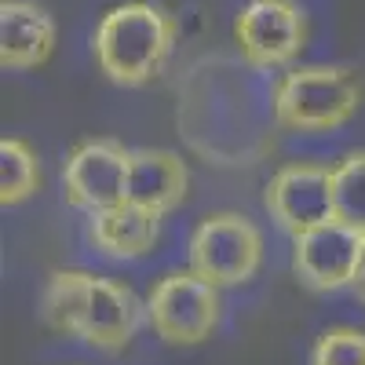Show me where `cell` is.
<instances>
[{"mask_svg":"<svg viewBox=\"0 0 365 365\" xmlns=\"http://www.w3.org/2000/svg\"><path fill=\"white\" fill-rule=\"evenodd\" d=\"M179 26L175 19L146 0L110 8L96 26V63L99 70L120 88L150 84L172 58Z\"/></svg>","mask_w":365,"mask_h":365,"instance_id":"obj_1","label":"cell"},{"mask_svg":"<svg viewBox=\"0 0 365 365\" xmlns=\"http://www.w3.org/2000/svg\"><path fill=\"white\" fill-rule=\"evenodd\" d=\"M358 106L361 88L347 66H299L274 88V120L289 132H336Z\"/></svg>","mask_w":365,"mask_h":365,"instance_id":"obj_2","label":"cell"},{"mask_svg":"<svg viewBox=\"0 0 365 365\" xmlns=\"http://www.w3.org/2000/svg\"><path fill=\"white\" fill-rule=\"evenodd\" d=\"M220 289L194 270H172L146 296V322L172 347H197L220 325Z\"/></svg>","mask_w":365,"mask_h":365,"instance_id":"obj_3","label":"cell"},{"mask_svg":"<svg viewBox=\"0 0 365 365\" xmlns=\"http://www.w3.org/2000/svg\"><path fill=\"white\" fill-rule=\"evenodd\" d=\"M190 270L216 289H234L256 278L263 259V234L241 212H216L190 234Z\"/></svg>","mask_w":365,"mask_h":365,"instance_id":"obj_4","label":"cell"},{"mask_svg":"<svg viewBox=\"0 0 365 365\" xmlns=\"http://www.w3.org/2000/svg\"><path fill=\"white\" fill-rule=\"evenodd\" d=\"M365 259V234L344 220H329L292 237V270L311 292L354 289Z\"/></svg>","mask_w":365,"mask_h":365,"instance_id":"obj_5","label":"cell"},{"mask_svg":"<svg viewBox=\"0 0 365 365\" xmlns=\"http://www.w3.org/2000/svg\"><path fill=\"white\" fill-rule=\"evenodd\" d=\"M237 48L256 70H282L307 48V19L289 0H252L234 22Z\"/></svg>","mask_w":365,"mask_h":365,"instance_id":"obj_6","label":"cell"},{"mask_svg":"<svg viewBox=\"0 0 365 365\" xmlns=\"http://www.w3.org/2000/svg\"><path fill=\"white\" fill-rule=\"evenodd\" d=\"M128 175H132V150L113 139H88L66 158L63 187L66 201L81 212H103L128 201Z\"/></svg>","mask_w":365,"mask_h":365,"instance_id":"obj_7","label":"cell"},{"mask_svg":"<svg viewBox=\"0 0 365 365\" xmlns=\"http://www.w3.org/2000/svg\"><path fill=\"white\" fill-rule=\"evenodd\" d=\"M263 205L270 220L285 234H303L336 220V201H332V168L322 165H285L270 175Z\"/></svg>","mask_w":365,"mask_h":365,"instance_id":"obj_8","label":"cell"},{"mask_svg":"<svg viewBox=\"0 0 365 365\" xmlns=\"http://www.w3.org/2000/svg\"><path fill=\"white\" fill-rule=\"evenodd\" d=\"M143 311H146V303H139V296L128 285L96 278L91 282V292H88V307H84L77 336L99 351L117 354L132 344L135 329L143 322Z\"/></svg>","mask_w":365,"mask_h":365,"instance_id":"obj_9","label":"cell"},{"mask_svg":"<svg viewBox=\"0 0 365 365\" xmlns=\"http://www.w3.org/2000/svg\"><path fill=\"white\" fill-rule=\"evenodd\" d=\"M55 19L29 0L0 4V66L4 70H37L55 51Z\"/></svg>","mask_w":365,"mask_h":365,"instance_id":"obj_10","label":"cell"},{"mask_svg":"<svg viewBox=\"0 0 365 365\" xmlns=\"http://www.w3.org/2000/svg\"><path fill=\"white\" fill-rule=\"evenodd\" d=\"M161 237V216L135 201H120L113 208L91 212L88 220V241L96 252L110 259H139L158 245Z\"/></svg>","mask_w":365,"mask_h":365,"instance_id":"obj_11","label":"cell"},{"mask_svg":"<svg viewBox=\"0 0 365 365\" xmlns=\"http://www.w3.org/2000/svg\"><path fill=\"white\" fill-rule=\"evenodd\" d=\"M187 190H190V168L179 154L154 150V146L132 150L128 201L158 212V216H168L187 201Z\"/></svg>","mask_w":365,"mask_h":365,"instance_id":"obj_12","label":"cell"},{"mask_svg":"<svg viewBox=\"0 0 365 365\" xmlns=\"http://www.w3.org/2000/svg\"><path fill=\"white\" fill-rule=\"evenodd\" d=\"M91 282H96V274L88 270H55L48 278L41 292V318L51 332H63V336H77L81 332Z\"/></svg>","mask_w":365,"mask_h":365,"instance_id":"obj_13","label":"cell"},{"mask_svg":"<svg viewBox=\"0 0 365 365\" xmlns=\"http://www.w3.org/2000/svg\"><path fill=\"white\" fill-rule=\"evenodd\" d=\"M41 187V161L22 139L0 143V205H22Z\"/></svg>","mask_w":365,"mask_h":365,"instance_id":"obj_14","label":"cell"},{"mask_svg":"<svg viewBox=\"0 0 365 365\" xmlns=\"http://www.w3.org/2000/svg\"><path fill=\"white\" fill-rule=\"evenodd\" d=\"M332 201L336 220L365 234V150H354L332 168Z\"/></svg>","mask_w":365,"mask_h":365,"instance_id":"obj_15","label":"cell"},{"mask_svg":"<svg viewBox=\"0 0 365 365\" xmlns=\"http://www.w3.org/2000/svg\"><path fill=\"white\" fill-rule=\"evenodd\" d=\"M311 365H365V332L354 325H332L314 340Z\"/></svg>","mask_w":365,"mask_h":365,"instance_id":"obj_16","label":"cell"},{"mask_svg":"<svg viewBox=\"0 0 365 365\" xmlns=\"http://www.w3.org/2000/svg\"><path fill=\"white\" fill-rule=\"evenodd\" d=\"M354 296L365 303V259H361V270H358V282H354Z\"/></svg>","mask_w":365,"mask_h":365,"instance_id":"obj_17","label":"cell"}]
</instances>
